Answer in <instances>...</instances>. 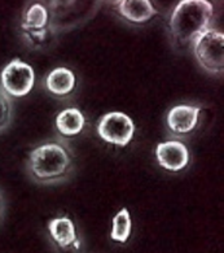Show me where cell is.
Wrapping results in <instances>:
<instances>
[{
    "label": "cell",
    "instance_id": "30bf717a",
    "mask_svg": "<svg viewBox=\"0 0 224 253\" xmlns=\"http://www.w3.org/2000/svg\"><path fill=\"white\" fill-rule=\"evenodd\" d=\"M155 159L162 169L170 173H178L188 167L190 153L188 147L180 140H166L155 147Z\"/></svg>",
    "mask_w": 224,
    "mask_h": 253
},
{
    "label": "cell",
    "instance_id": "277c9868",
    "mask_svg": "<svg viewBox=\"0 0 224 253\" xmlns=\"http://www.w3.org/2000/svg\"><path fill=\"white\" fill-rule=\"evenodd\" d=\"M197 63L205 72L222 76L224 72V35L211 28L196 39L192 45Z\"/></svg>",
    "mask_w": 224,
    "mask_h": 253
},
{
    "label": "cell",
    "instance_id": "9a60e30c",
    "mask_svg": "<svg viewBox=\"0 0 224 253\" xmlns=\"http://www.w3.org/2000/svg\"><path fill=\"white\" fill-rule=\"evenodd\" d=\"M13 121V101L0 87V134L7 131Z\"/></svg>",
    "mask_w": 224,
    "mask_h": 253
},
{
    "label": "cell",
    "instance_id": "5bb4252c",
    "mask_svg": "<svg viewBox=\"0 0 224 253\" xmlns=\"http://www.w3.org/2000/svg\"><path fill=\"white\" fill-rule=\"evenodd\" d=\"M132 222L131 215L127 208H122L117 214L113 217V223H112L111 238L113 242L126 244L131 235Z\"/></svg>",
    "mask_w": 224,
    "mask_h": 253
},
{
    "label": "cell",
    "instance_id": "6da1fadb",
    "mask_svg": "<svg viewBox=\"0 0 224 253\" xmlns=\"http://www.w3.org/2000/svg\"><path fill=\"white\" fill-rule=\"evenodd\" d=\"M34 183L51 186L66 182L74 173V155L65 139H51L34 147L25 164Z\"/></svg>",
    "mask_w": 224,
    "mask_h": 253
},
{
    "label": "cell",
    "instance_id": "52a82bcc",
    "mask_svg": "<svg viewBox=\"0 0 224 253\" xmlns=\"http://www.w3.org/2000/svg\"><path fill=\"white\" fill-rule=\"evenodd\" d=\"M135 130L132 118L123 112H109L97 124V134L104 142L122 148L134 139Z\"/></svg>",
    "mask_w": 224,
    "mask_h": 253
},
{
    "label": "cell",
    "instance_id": "ba28073f",
    "mask_svg": "<svg viewBox=\"0 0 224 253\" xmlns=\"http://www.w3.org/2000/svg\"><path fill=\"white\" fill-rule=\"evenodd\" d=\"M200 105L180 104L175 105L166 116V126L170 136L178 139H186L196 131L200 121Z\"/></svg>",
    "mask_w": 224,
    "mask_h": 253
},
{
    "label": "cell",
    "instance_id": "3957f363",
    "mask_svg": "<svg viewBox=\"0 0 224 253\" xmlns=\"http://www.w3.org/2000/svg\"><path fill=\"white\" fill-rule=\"evenodd\" d=\"M20 30L25 44L31 49H43L51 44L56 33L48 7L40 1L28 4L21 16Z\"/></svg>",
    "mask_w": 224,
    "mask_h": 253
},
{
    "label": "cell",
    "instance_id": "2e32d148",
    "mask_svg": "<svg viewBox=\"0 0 224 253\" xmlns=\"http://www.w3.org/2000/svg\"><path fill=\"white\" fill-rule=\"evenodd\" d=\"M5 209H7V204H5V198H4L3 191L0 190V223H3L4 215H5Z\"/></svg>",
    "mask_w": 224,
    "mask_h": 253
},
{
    "label": "cell",
    "instance_id": "8992f818",
    "mask_svg": "<svg viewBox=\"0 0 224 253\" xmlns=\"http://www.w3.org/2000/svg\"><path fill=\"white\" fill-rule=\"evenodd\" d=\"M35 84V72L30 64L16 57L4 66L0 74V87L10 97L29 95Z\"/></svg>",
    "mask_w": 224,
    "mask_h": 253
},
{
    "label": "cell",
    "instance_id": "7a4b0ae2",
    "mask_svg": "<svg viewBox=\"0 0 224 253\" xmlns=\"http://www.w3.org/2000/svg\"><path fill=\"white\" fill-rule=\"evenodd\" d=\"M214 8L206 0H182L174 8L169 29L171 41L178 48L192 47L202 33L211 29Z\"/></svg>",
    "mask_w": 224,
    "mask_h": 253
},
{
    "label": "cell",
    "instance_id": "9c48e42d",
    "mask_svg": "<svg viewBox=\"0 0 224 253\" xmlns=\"http://www.w3.org/2000/svg\"><path fill=\"white\" fill-rule=\"evenodd\" d=\"M53 246L62 253H74L79 251L80 239L75 223L66 215L52 218L47 225Z\"/></svg>",
    "mask_w": 224,
    "mask_h": 253
},
{
    "label": "cell",
    "instance_id": "4fadbf2b",
    "mask_svg": "<svg viewBox=\"0 0 224 253\" xmlns=\"http://www.w3.org/2000/svg\"><path fill=\"white\" fill-rule=\"evenodd\" d=\"M55 125L62 138H72L83 131L86 118L78 108H66L56 116Z\"/></svg>",
    "mask_w": 224,
    "mask_h": 253
},
{
    "label": "cell",
    "instance_id": "8fae6325",
    "mask_svg": "<svg viewBox=\"0 0 224 253\" xmlns=\"http://www.w3.org/2000/svg\"><path fill=\"white\" fill-rule=\"evenodd\" d=\"M115 4L119 16L124 21L134 25L145 24L158 14V11L149 0H121Z\"/></svg>",
    "mask_w": 224,
    "mask_h": 253
},
{
    "label": "cell",
    "instance_id": "5b68a950",
    "mask_svg": "<svg viewBox=\"0 0 224 253\" xmlns=\"http://www.w3.org/2000/svg\"><path fill=\"white\" fill-rule=\"evenodd\" d=\"M99 1H51L47 5L51 14V24L55 33L66 32L91 18L99 8Z\"/></svg>",
    "mask_w": 224,
    "mask_h": 253
},
{
    "label": "cell",
    "instance_id": "7c38bea8",
    "mask_svg": "<svg viewBox=\"0 0 224 253\" xmlns=\"http://www.w3.org/2000/svg\"><path fill=\"white\" fill-rule=\"evenodd\" d=\"M75 84V74L66 66H57L45 77V88L55 96H68L74 91Z\"/></svg>",
    "mask_w": 224,
    "mask_h": 253
}]
</instances>
